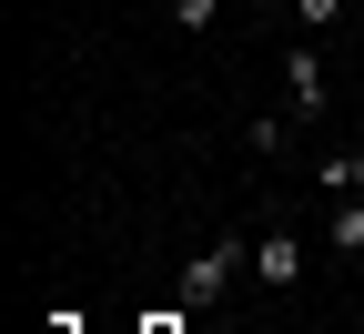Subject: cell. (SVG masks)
I'll return each instance as SVG.
<instances>
[{
	"label": "cell",
	"mask_w": 364,
	"mask_h": 334,
	"mask_svg": "<svg viewBox=\"0 0 364 334\" xmlns=\"http://www.w3.org/2000/svg\"><path fill=\"white\" fill-rule=\"evenodd\" d=\"M243 263H253V244H243V233H213V244H203L193 263H182V304H193V314H203V304H223Z\"/></svg>",
	"instance_id": "1"
},
{
	"label": "cell",
	"mask_w": 364,
	"mask_h": 334,
	"mask_svg": "<svg viewBox=\"0 0 364 334\" xmlns=\"http://www.w3.org/2000/svg\"><path fill=\"white\" fill-rule=\"evenodd\" d=\"M253 273L273 283V294H294V283H304V244H294V233H263V244H253Z\"/></svg>",
	"instance_id": "3"
},
{
	"label": "cell",
	"mask_w": 364,
	"mask_h": 334,
	"mask_svg": "<svg viewBox=\"0 0 364 334\" xmlns=\"http://www.w3.org/2000/svg\"><path fill=\"white\" fill-rule=\"evenodd\" d=\"M213 11H223V0H172V31H182V41H203V31H213Z\"/></svg>",
	"instance_id": "7"
},
{
	"label": "cell",
	"mask_w": 364,
	"mask_h": 334,
	"mask_svg": "<svg viewBox=\"0 0 364 334\" xmlns=\"http://www.w3.org/2000/svg\"><path fill=\"white\" fill-rule=\"evenodd\" d=\"M344 21V0H294V41H324Z\"/></svg>",
	"instance_id": "6"
},
{
	"label": "cell",
	"mask_w": 364,
	"mask_h": 334,
	"mask_svg": "<svg viewBox=\"0 0 364 334\" xmlns=\"http://www.w3.org/2000/svg\"><path fill=\"white\" fill-rule=\"evenodd\" d=\"M294 142V112H253V152H284Z\"/></svg>",
	"instance_id": "8"
},
{
	"label": "cell",
	"mask_w": 364,
	"mask_h": 334,
	"mask_svg": "<svg viewBox=\"0 0 364 334\" xmlns=\"http://www.w3.org/2000/svg\"><path fill=\"white\" fill-rule=\"evenodd\" d=\"M334 254H364V193H334V223H324Z\"/></svg>",
	"instance_id": "4"
},
{
	"label": "cell",
	"mask_w": 364,
	"mask_h": 334,
	"mask_svg": "<svg viewBox=\"0 0 364 334\" xmlns=\"http://www.w3.org/2000/svg\"><path fill=\"white\" fill-rule=\"evenodd\" d=\"M152 334H182V324H152Z\"/></svg>",
	"instance_id": "9"
},
{
	"label": "cell",
	"mask_w": 364,
	"mask_h": 334,
	"mask_svg": "<svg viewBox=\"0 0 364 334\" xmlns=\"http://www.w3.org/2000/svg\"><path fill=\"white\" fill-rule=\"evenodd\" d=\"M314 182H324V193H364V142H354V152H324Z\"/></svg>",
	"instance_id": "5"
},
{
	"label": "cell",
	"mask_w": 364,
	"mask_h": 334,
	"mask_svg": "<svg viewBox=\"0 0 364 334\" xmlns=\"http://www.w3.org/2000/svg\"><path fill=\"white\" fill-rule=\"evenodd\" d=\"M284 112H294V122L324 112V51H314V41H294V51H284Z\"/></svg>",
	"instance_id": "2"
}]
</instances>
